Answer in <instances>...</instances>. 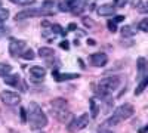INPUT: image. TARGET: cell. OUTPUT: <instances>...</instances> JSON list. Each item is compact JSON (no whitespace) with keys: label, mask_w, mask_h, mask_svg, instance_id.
I'll use <instances>...</instances> for the list:
<instances>
[{"label":"cell","mask_w":148,"mask_h":133,"mask_svg":"<svg viewBox=\"0 0 148 133\" xmlns=\"http://www.w3.org/2000/svg\"><path fill=\"white\" fill-rule=\"evenodd\" d=\"M133 114H135V110H133V106L130 104H123V105L117 106L114 110V113H113V115L119 120V121H123V120L130 118Z\"/></svg>","instance_id":"obj_6"},{"label":"cell","mask_w":148,"mask_h":133,"mask_svg":"<svg viewBox=\"0 0 148 133\" xmlns=\"http://www.w3.org/2000/svg\"><path fill=\"white\" fill-rule=\"evenodd\" d=\"M59 47H61V49L68 50V49H70V42H68V40H62V42L59 43Z\"/></svg>","instance_id":"obj_29"},{"label":"cell","mask_w":148,"mask_h":133,"mask_svg":"<svg viewBox=\"0 0 148 133\" xmlns=\"http://www.w3.org/2000/svg\"><path fill=\"white\" fill-rule=\"evenodd\" d=\"M144 132H148V126H147L145 129H142V130H139V133H144Z\"/></svg>","instance_id":"obj_38"},{"label":"cell","mask_w":148,"mask_h":133,"mask_svg":"<svg viewBox=\"0 0 148 133\" xmlns=\"http://www.w3.org/2000/svg\"><path fill=\"white\" fill-rule=\"evenodd\" d=\"M120 86V77L117 76H110V77H104L99 80L96 86V93L101 98H107L108 95H111L114 90H117Z\"/></svg>","instance_id":"obj_3"},{"label":"cell","mask_w":148,"mask_h":133,"mask_svg":"<svg viewBox=\"0 0 148 133\" xmlns=\"http://www.w3.org/2000/svg\"><path fill=\"white\" fill-rule=\"evenodd\" d=\"M30 74L33 76V80L34 81H42L46 76V70L40 65H34L30 68Z\"/></svg>","instance_id":"obj_10"},{"label":"cell","mask_w":148,"mask_h":133,"mask_svg":"<svg viewBox=\"0 0 148 133\" xmlns=\"http://www.w3.org/2000/svg\"><path fill=\"white\" fill-rule=\"evenodd\" d=\"M88 19H89V18H84V19H83V22L86 24V25H89V27H92V25H93V24H92V21H88Z\"/></svg>","instance_id":"obj_34"},{"label":"cell","mask_w":148,"mask_h":133,"mask_svg":"<svg viewBox=\"0 0 148 133\" xmlns=\"http://www.w3.org/2000/svg\"><path fill=\"white\" fill-rule=\"evenodd\" d=\"M141 12H145V14H148V2L145 3V5H142V8L139 9Z\"/></svg>","instance_id":"obj_32"},{"label":"cell","mask_w":148,"mask_h":133,"mask_svg":"<svg viewBox=\"0 0 148 133\" xmlns=\"http://www.w3.org/2000/svg\"><path fill=\"white\" fill-rule=\"evenodd\" d=\"M121 34H123V37H132L135 34V30H133L132 25H126V27L121 28Z\"/></svg>","instance_id":"obj_20"},{"label":"cell","mask_w":148,"mask_h":133,"mask_svg":"<svg viewBox=\"0 0 148 133\" xmlns=\"http://www.w3.org/2000/svg\"><path fill=\"white\" fill-rule=\"evenodd\" d=\"M86 6H88V0H77V2L70 8V10L73 12L74 15H79L86 9Z\"/></svg>","instance_id":"obj_14"},{"label":"cell","mask_w":148,"mask_h":133,"mask_svg":"<svg viewBox=\"0 0 148 133\" xmlns=\"http://www.w3.org/2000/svg\"><path fill=\"white\" fill-rule=\"evenodd\" d=\"M53 33H55V34H61V35H65V34H67V31L61 27V25H58V24H53Z\"/></svg>","instance_id":"obj_25"},{"label":"cell","mask_w":148,"mask_h":133,"mask_svg":"<svg viewBox=\"0 0 148 133\" xmlns=\"http://www.w3.org/2000/svg\"><path fill=\"white\" fill-rule=\"evenodd\" d=\"M127 3V0H114V6L116 8H125Z\"/></svg>","instance_id":"obj_28"},{"label":"cell","mask_w":148,"mask_h":133,"mask_svg":"<svg viewBox=\"0 0 148 133\" xmlns=\"http://www.w3.org/2000/svg\"><path fill=\"white\" fill-rule=\"evenodd\" d=\"M8 33H9V28L5 27V24H3V22H0V37H5Z\"/></svg>","instance_id":"obj_27"},{"label":"cell","mask_w":148,"mask_h":133,"mask_svg":"<svg viewBox=\"0 0 148 133\" xmlns=\"http://www.w3.org/2000/svg\"><path fill=\"white\" fill-rule=\"evenodd\" d=\"M89 106H90V117L92 118H96L98 114H99V105L95 99H90L89 101Z\"/></svg>","instance_id":"obj_17"},{"label":"cell","mask_w":148,"mask_h":133,"mask_svg":"<svg viewBox=\"0 0 148 133\" xmlns=\"http://www.w3.org/2000/svg\"><path fill=\"white\" fill-rule=\"evenodd\" d=\"M116 6L114 5H101L99 8H98V15L99 16H113L116 14Z\"/></svg>","instance_id":"obj_11"},{"label":"cell","mask_w":148,"mask_h":133,"mask_svg":"<svg viewBox=\"0 0 148 133\" xmlns=\"http://www.w3.org/2000/svg\"><path fill=\"white\" fill-rule=\"evenodd\" d=\"M52 15H55L53 10L45 9L42 6V8H30V9H25L22 12H18V14L15 15V19L16 21H24V19H30V18H36V16H52Z\"/></svg>","instance_id":"obj_4"},{"label":"cell","mask_w":148,"mask_h":133,"mask_svg":"<svg viewBox=\"0 0 148 133\" xmlns=\"http://www.w3.org/2000/svg\"><path fill=\"white\" fill-rule=\"evenodd\" d=\"M123 19H125V16H121V15H119V16H116V18H114V22H117V24H119V22H121Z\"/></svg>","instance_id":"obj_33"},{"label":"cell","mask_w":148,"mask_h":133,"mask_svg":"<svg viewBox=\"0 0 148 133\" xmlns=\"http://www.w3.org/2000/svg\"><path fill=\"white\" fill-rule=\"evenodd\" d=\"M5 83L6 84H9V86H18V84H19V81H21V77L18 76V74H14V76H6L5 78Z\"/></svg>","instance_id":"obj_16"},{"label":"cell","mask_w":148,"mask_h":133,"mask_svg":"<svg viewBox=\"0 0 148 133\" xmlns=\"http://www.w3.org/2000/svg\"><path fill=\"white\" fill-rule=\"evenodd\" d=\"M136 67H138V78L142 80L145 77V72L148 70V61L145 58H138V62H136Z\"/></svg>","instance_id":"obj_13"},{"label":"cell","mask_w":148,"mask_h":133,"mask_svg":"<svg viewBox=\"0 0 148 133\" xmlns=\"http://www.w3.org/2000/svg\"><path fill=\"white\" fill-rule=\"evenodd\" d=\"M52 76L56 81H67V80H74V78H79L80 76L79 74H70V72H67V74H61V72L58 70H53L52 71Z\"/></svg>","instance_id":"obj_12"},{"label":"cell","mask_w":148,"mask_h":133,"mask_svg":"<svg viewBox=\"0 0 148 133\" xmlns=\"http://www.w3.org/2000/svg\"><path fill=\"white\" fill-rule=\"evenodd\" d=\"M8 18H9V10L0 8V22H5Z\"/></svg>","instance_id":"obj_24"},{"label":"cell","mask_w":148,"mask_h":133,"mask_svg":"<svg viewBox=\"0 0 148 133\" xmlns=\"http://www.w3.org/2000/svg\"><path fill=\"white\" fill-rule=\"evenodd\" d=\"M99 133H113V132H110V130H105V129H104V130H101Z\"/></svg>","instance_id":"obj_37"},{"label":"cell","mask_w":148,"mask_h":133,"mask_svg":"<svg viewBox=\"0 0 148 133\" xmlns=\"http://www.w3.org/2000/svg\"><path fill=\"white\" fill-rule=\"evenodd\" d=\"M9 133H16V132H14V130H10V132H9Z\"/></svg>","instance_id":"obj_39"},{"label":"cell","mask_w":148,"mask_h":133,"mask_svg":"<svg viewBox=\"0 0 148 133\" xmlns=\"http://www.w3.org/2000/svg\"><path fill=\"white\" fill-rule=\"evenodd\" d=\"M88 44H89V46H95V44H96V42H95L93 39H89V40H88Z\"/></svg>","instance_id":"obj_36"},{"label":"cell","mask_w":148,"mask_h":133,"mask_svg":"<svg viewBox=\"0 0 148 133\" xmlns=\"http://www.w3.org/2000/svg\"><path fill=\"white\" fill-rule=\"evenodd\" d=\"M76 28H77L76 24H70V25H68V31H73V30H76Z\"/></svg>","instance_id":"obj_35"},{"label":"cell","mask_w":148,"mask_h":133,"mask_svg":"<svg viewBox=\"0 0 148 133\" xmlns=\"http://www.w3.org/2000/svg\"><path fill=\"white\" fill-rule=\"evenodd\" d=\"M34 56H36V55H34V52H33L31 49H27L25 52L22 53V58L25 59V61H31V59H34Z\"/></svg>","instance_id":"obj_22"},{"label":"cell","mask_w":148,"mask_h":133,"mask_svg":"<svg viewBox=\"0 0 148 133\" xmlns=\"http://www.w3.org/2000/svg\"><path fill=\"white\" fill-rule=\"evenodd\" d=\"M28 123L33 130H42L47 126V117L36 102H31L28 105Z\"/></svg>","instance_id":"obj_2"},{"label":"cell","mask_w":148,"mask_h":133,"mask_svg":"<svg viewBox=\"0 0 148 133\" xmlns=\"http://www.w3.org/2000/svg\"><path fill=\"white\" fill-rule=\"evenodd\" d=\"M0 99L5 105H9V106H15L21 102V96L15 92H10V90H5L0 93Z\"/></svg>","instance_id":"obj_8"},{"label":"cell","mask_w":148,"mask_h":133,"mask_svg":"<svg viewBox=\"0 0 148 133\" xmlns=\"http://www.w3.org/2000/svg\"><path fill=\"white\" fill-rule=\"evenodd\" d=\"M10 71H12V67L6 62H0V77H6L10 74Z\"/></svg>","instance_id":"obj_18"},{"label":"cell","mask_w":148,"mask_h":133,"mask_svg":"<svg viewBox=\"0 0 148 133\" xmlns=\"http://www.w3.org/2000/svg\"><path fill=\"white\" fill-rule=\"evenodd\" d=\"M39 56L43 58V59H52V58H55V52H53V49H51V47H40Z\"/></svg>","instance_id":"obj_15"},{"label":"cell","mask_w":148,"mask_h":133,"mask_svg":"<svg viewBox=\"0 0 148 133\" xmlns=\"http://www.w3.org/2000/svg\"><path fill=\"white\" fill-rule=\"evenodd\" d=\"M40 133H43V132H40Z\"/></svg>","instance_id":"obj_41"},{"label":"cell","mask_w":148,"mask_h":133,"mask_svg":"<svg viewBox=\"0 0 148 133\" xmlns=\"http://www.w3.org/2000/svg\"><path fill=\"white\" fill-rule=\"evenodd\" d=\"M25 52V42L18 40V39H12L9 42V53L12 58H18L22 56V53Z\"/></svg>","instance_id":"obj_7"},{"label":"cell","mask_w":148,"mask_h":133,"mask_svg":"<svg viewBox=\"0 0 148 133\" xmlns=\"http://www.w3.org/2000/svg\"><path fill=\"white\" fill-rule=\"evenodd\" d=\"M21 117H22V120H24V121H27L28 115L25 114V110H24V108H21Z\"/></svg>","instance_id":"obj_31"},{"label":"cell","mask_w":148,"mask_h":133,"mask_svg":"<svg viewBox=\"0 0 148 133\" xmlns=\"http://www.w3.org/2000/svg\"><path fill=\"white\" fill-rule=\"evenodd\" d=\"M89 124V114H82V115H79L77 118H74L73 121L68 124V132L70 133H76V132H80V130H83L86 126Z\"/></svg>","instance_id":"obj_5"},{"label":"cell","mask_w":148,"mask_h":133,"mask_svg":"<svg viewBox=\"0 0 148 133\" xmlns=\"http://www.w3.org/2000/svg\"><path fill=\"white\" fill-rule=\"evenodd\" d=\"M108 62V56L102 52H98V53H92L90 55V64L93 67H105Z\"/></svg>","instance_id":"obj_9"},{"label":"cell","mask_w":148,"mask_h":133,"mask_svg":"<svg viewBox=\"0 0 148 133\" xmlns=\"http://www.w3.org/2000/svg\"><path fill=\"white\" fill-rule=\"evenodd\" d=\"M9 2L15 3V5H21V6H28V5H33L36 0H9Z\"/></svg>","instance_id":"obj_21"},{"label":"cell","mask_w":148,"mask_h":133,"mask_svg":"<svg viewBox=\"0 0 148 133\" xmlns=\"http://www.w3.org/2000/svg\"><path fill=\"white\" fill-rule=\"evenodd\" d=\"M148 86V76H145L142 80H141V83H139V86L136 87V90H135V95H141L142 92H144V89Z\"/></svg>","instance_id":"obj_19"},{"label":"cell","mask_w":148,"mask_h":133,"mask_svg":"<svg viewBox=\"0 0 148 133\" xmlns=\"http://www.w3.org/2000/svg\"><path fill=\"white\" fill-rule=\"evenodd\" d=\"M138 28H139L141 31H145V33H148V18L142 19V21L138 24Z\"/></svg>","instance_id":"obj_23"},{"label":"cell","mask_w":148,"mask_h":133,"mask_svg":"<svg viewBox=\"0 0 148 133\" xmlns=\"http://www.w3.org/2000/svg\"><path fill=\"white\" fill-rule=\"evenodd\" d=\"M51 108H52V113L53 117L58 120L59 123L62 124H70L71 123V111L68 108V102L64 98H55L51 101Z\"/></svg>","instance_id":"obj_1"},{"label":"cell","mask_w":148,"mask_h":133,"mask_svg":"<svg viewBox=\"0 0 148 133\" xmlns=\"http://www.w3.org/2000/svg\"><path fill=\"white\" fill-rule=\"evenodd\" d=\"M107 27H108V30H110L111 33H116V31H117V22H114V21H108Z\"/></svg>","instance_id":"obj_26"},{"label":"cell","mask_w":148,"mask_h":133,"mask_svg":"<svg viewBox=\"0 0 148 133\" xmlns=\"http://www.w3.org/2000/svg\"><path fill=\"white\" fill-rule=\"evenodd\" d=\"M0 8H2V0H0Z\"/></svg>","instance_id":"obj_40"},{"label":"cell","mask_w":148,"mask_h":133,"mask_svg":"<svg viewBox=\"0 0 148 133\" xmlns=\"http://www.w3.org/2000/svg\"><path fill=\"white\" fill-rule=\"evenodd\" d=\"M132 6L133 8H142V2H141V0H132Z\"/></svg>","instance_id":"obj_30"}]
</instances>
